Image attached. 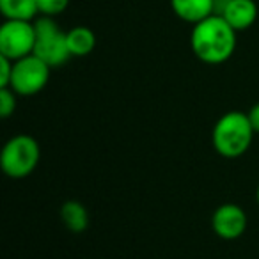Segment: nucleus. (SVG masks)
Wrapping results in <instances>:
<instances>
[{"instance_id":"nucleus-9","label":"nucleus","mask_w":259,"mask_h":259,"mask_svg":"<svg viewBox=\"0 0 259 259\" xmlns=\"http://www.w3.org/2000/svg\"><path fill=\"white\" fill-rule=\"evenodd\" d=\"M170 8L180 20L195 25L215 15L217 0H170Z\"/></svg>"},{"instance_id":"nucleus-12","label":"nucleus","mask_w":259,"mask_h":259,"mask_svg":"<svg viewBox=\"0 0 259 259\" xmlns=\"http://www.w3.org/2000/svg\"><path fill=\"white\" fill-rule=\"evenodd\" d=\"M0 13L6 20H27L30 22L39 15L37 0H0Z\"/></svg>"},{"instance_id":"nucleus-2","label":"nucleus","mask_w":259,"mask_h":259,"mask_svg":"<svg viewBox=\"0 0 259 259\" xmlns=\"http://www.w3.org/2000/svg\"><path fill=\"white\" fill-rule=\"evenodd\" d=\"M254 135L255 132L245 112H226L213 126V148L224 158H238L248 151Z\"/></svg>"},{"instance_id":"nucleus-1","label":"nucleus","mask_w":259,"mask_h":259,"mask_svg":"<svg viewBox=\"0 0 259 259\" xmlns=\"http://www.w3.org/2000/svg\"><path fill=\"white\" fill-rule=\"evenodd\" d=\"M194 55L204 64H222L229 61L236 48V30L222 15H211L195 23L190 34Z\"/></svg>"},{"instance_id":"nucleus-8","label":"nucleus","mask_w":259,"mask_h":259,"mask_svg":"<svg viewBox=\"0 0 259 259\" xmlns=\"http://www.w3.org/2000/svg\"><path fill=\"white\" fill-rule=\"evenodd\" d=\"M217 15H222L236 32L247 30L257 20V6L254 0H227Z\"/></svg>"},{"instance_id":"nucleus-6","label":"nucleus","mask_w":259,"mask_h":259,"mask_svg":"<svg viewBox=\"0 0 259 259\" xmlns=\"http://www.w3.org/2000/svg\"><path fill=\"white\" fill-rule=\"evenodd\" d=\"M36 27L27 20H6L0 27V55L18 61L34 54Z\"/></svg>"},{"instance_id":"nucleus-11","label":"nucleus","mask_w":259,"mask_h":259,"mask_svg":"<svg viewBox=\"0 0 259 259\" xmlns=\"http://www.w3.org/2000/svg\"><path fill=\"white\" fill-rule=\"evenodd\" d=\"M61 219L66 229L71 233H83L89 226V213L78 201H66L61 208Z\"/></svg>"},{"instance_id":"nucleus-14","label":"nucleus","mask_w":259,"mask_h":259,"mask_svg":"<svg viewBox=\"0 0 259 259\" xmlns=\"http://www.w3.org/2000/svg\"><path fill=\"white\" fill-rule=\"evenodd\" d=\"M16 96L18 94L11 87H0V115L8 119L16 110Z\"/></svg>"},{"instance_id":"nucleus-13","label":"nucleus","mask_w":259,"mask_h":259,"mask_svg":"<svg viewBox=\"0 0 259 259\" xmlns=\"http://www.w3.org/2000/svg\"><path fill=\"white\" fill-rule=\"evenodd\" d=\"M68 6L69 0H37V11H39V15L50 16V18L62 15L68 9Z\"/></svg>"},{"instance_id":"nucleus-10","label":"nucleus","mask_w":259,"mask_h":259,"mask_svg":"<svg viewBox=\"0 0 259 259\" xmlns=\"http://www.w3.org/2000/svg\"><path fill=\"white\" fill-rule=\"evenodd\" d=\"M68 37V47L71 52V57H85L96 47V36L89 27H73L71 30L66 32Z\"/></svg>"},{"instance_id":"nucleus-16","label":"nucleus","mask_w":259,"mask_h":259,"mask_svg":"<svg viewBox=\"0 0 259 259\" xmlns=\"http://www.w3.org/2000/svg\"><path fill=\"white\" fill-rule=\"evenodd\" d=\"M248 119H250V124L252 128H254L255 134H259V101L255 105H252L250 110L247 112Z\"/></svg>"},{"instance_id":"nucleus-17","label":"nucleus","mask_w":259,"mask_h":259,"mask_svg":"<svg viewBox=\"0 0 259 259\" xmlns=\"http://www.w3.org/2000/svg\"><path fill=\"white\" fill-rule=\"evenodd\" d=\"M255 199H257V204H259V187H257V192H255Z\"/></svg>"},{"instance_id":"nucleus-5","label":"nucleus","mask_w":259,"mask_h":259,"mask_svg":"<svg viewBox=\"0 0 259 259\" xmlns=\"http://www.w3.org/2000/svg\"><path fill=\"white\" fill-rule=\"evenodd\" d=\"M50 66L39 59L37 55L30 54L23 59L15 61L11 76V87L18 96H34L47 87L50 80Z\"/></svg>"},{"instance_id":"nucleus-15","label":"nucleus","mask_w":259,"mask_h":259,"mask_svg":"<svg viewBox=\"0 0 259 259\" xmlns=\"http://www.w3.org/2000/svg\"><path fill=\"white\" fill-rule=\"evenodd\" d=\"M13 66H15V61L0 55V87H9L13 76Z\"/></svg>"},{"instance_id":"nucleus-7","label":"nucleus","mask_w":259,"mask_h":259,"mask_svg":"<svg viewBox=\"0 0 259 259\" xmlns=\"http://www.w3.org/2000/svg\"><path fill=\"white\" fill-rule=\"evenodd\" d=\"M211 227L222 240H236L247 229V213L234 202L220 204L211 215Z\"/></svg>"},{"instance_id":"nucleus-3","label":"nucleus","mask_w":259,"mask_h":259,"mask_svg":"<svg viewBox=\"0 0 259 259\" xmlns=\"http://www.w3.org/2000/svg\"><path fill=\"white\" fill-rule=\"evenodd\" d=\"M39 158L41 149L36 139L27 134H18L9 139L2 148L0 167L11 180H23L34 172Z\"/></svg>"},{"instance_id":"nucleus-4","label":"nucleus","mask_w":259,"mask_h":259,"mask_svg":"<svg viewBox=\"0 0 259 259\" xmlns=\"http://www.w3.org/2000/svg\"><path fill=\"white\" fill-rule=\"evenodd\" d=\"M36 27V47L34 55L43 59L50 68H59L66 64L71 57V52L68 47V37L57 25L55 18L41 16L34 22Z\"/></svg>"}]
</instances>
